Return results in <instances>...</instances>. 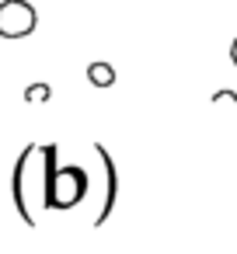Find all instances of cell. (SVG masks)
<instances>
[{
    "label": "cell",
    "mask_w": 237,
    "mask_h": 254,
    "mask_svg": "<svg viewBox=\"0 0 237 254\" xmlns=\"http://www.w3.org/2000/svg\"><path fill=\"white\" fill-rule=\"evenodd\" d=\"M87 195V174L80 167H53L49 174V185H46V209H56V212H67L74 205H80Z\"/></svg>",
    "instance_id": "7a4b0ae2"
},
{
    "label": "cell",
    "mask_w": 237,
    "mask_h": 254,
    "mask_svg": "<svg viewBox=\"0 0 237 254\" xmlns=\"http://www.w3.org/2000/svg\"><path fill=\"white\" fill-rule=\"evenodd\" d=\"M87 80H91L94 87H112V84H115L112 63H91V66H87Z\"/></svg>",
    "instance_id": "5b68a950"
},
{
    "label": "cell",
    "mask_w": 237,
    "mask_h": 254,
    "mask_svg": "<svg viewBox=\"0 0 237 254\" xmlns=\"http://www.w3.org/2000/svg\"><path fill=\"white\" fill-rule=\"evenodd\" d=\"M53 98V87L49 84H28L25 87V101L28 105H42V101H49Z\"/></svg>",
    "instance_id": "8992f818"
},
{
    "label": "cell",
    "mask_w": 237,
    "mask_h": 254,
    "mask_svg": "<svg viewBox=\"0 0 237 254\" xmlns=\"http://www.w3.org/2000/svg\"><path fill=\"white\" fill-rule=\"evenodd\" d=\"M98 150V157H101V167H105V174H108V198H105V205H101V216L94 219V226H101L105 219H108V212H112V205H115V191H119V178H115V164H112V157L101 150V146H94Z\"/></svg>",
    "instance_id": "277c9868"
},
{
    "label": "cell",
    "mask_w": 237,
    "mask_h": 254,
    "mask_svg": "<svg viewBox=\"0 0 237 254\" xmlns=\"http://www.w3.org/2000/svg\"><path fill=\"white\" fill-rule=\"evenodd\" d=\"M53 167H56V146H39V143L25 146L14 167V205L28 226H35L39 216L46 212V185Z\"/></svg>",
    "instance_id": "6da1fadb"
},
{
    "label": "cell",
    "mask_w": 237,
    "mask_h": 254,
    "mask_svg": "<svg viewBox=\"0 0 237 254\" xmlns=\"http://www.w3.org/2000/svg\"><path fill=\"white\" fill-rule=\"evenodd\" d=\"M230 63H234V66H237V39H234V42H230Z\"/></svg>",
    "instance_id": "ba28073f"
},
{
    "label": "cell",
    "mask_w": 237,
    "mask_h": 254,
    "mask_svg": "<svg viewBox=\"0 0 237 254\" xmlns=\"http://www.w3.org/2000/svg\"><path fill=\"white\" fill-rule=\"evenodd\" d=\"M39 28V11L28 0H4L0 4V39H28Z\"/></svg>",
    "instance_id": "3957f363"
},
{
    "label": "cell",
    "mask_w": 237,
    "mask_h": 254,
    "mask_svg": "<svg viewBox=\"0 0 237 254\" xmlns=\"http://www.w3.org/2000/svg\"><path fill=\"white\" fill-rule=\"evenodd\" d=\"M213 101H237V94H234V91H220Z\"/></svg>",
    "instance_id": "52a82bcc"
}]
</instances>
